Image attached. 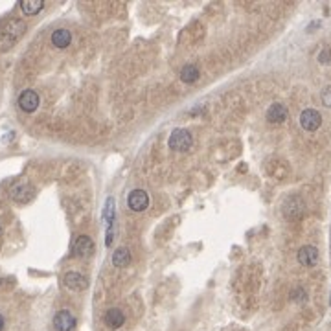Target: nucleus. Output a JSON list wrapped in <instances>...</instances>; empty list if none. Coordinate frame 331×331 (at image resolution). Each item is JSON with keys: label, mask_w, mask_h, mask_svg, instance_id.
Listing matches in <instances>:
<instances>
[{"label": "nucleus", "mask_w": 331, "mask_h": 331, "mask_svg": "<svg viewBox=\"0 0 331 331\" xmlns=\"http://www.w3.org/2000/svg\"><path fill=\"white\" fill-rule=\"evenodd\" d=\"M26 32V22L22 19H11L0 30V52H8Z\"/></svg>", "instance_id": "1"}, {"label": "nucleus", "mask_w": 331, "mask_h": 331, "mask_svg": "<svg viewBox=\"0 0 331 331\" xmlns=\"http://www.w3.org/2000/svg\"><path fill=\"white\" fill-rule=\"evenodd\" d=\"M10 195L11 199L15 201V203L19 204H26L30 203L33 197H35V188L30 184V182L22 181V182H17V184H13L10 190Z\"/></svg>", "instance_id": "2"}, {"label": "nucleus", "mask_w": 331, "mask_h": 331, "mask_svg": "<svg viewBox=\"0 0 331 331\" xmlns=\"http://www.w3.org/2000/svg\"><path fill=\"white\" fill-rule=\"evenodd\" d=\"M103 217H105V226H107V232H105V245L111 246L112 241H114V221H116V204H114V199L112 197H109L107 203H105Z\"/></svg>", "instance_id": "3"}, {"label": "nucleus", "mask_w": 331, "mask_h": 331, "mask_svg": "<svg viewBox=\"0 0 331 331\" xmlns=\"http://www.w3.org/2000/svg\"><path fill=\"white\" fill-rule=\"evenodd\" d=\"M168 144H170V149H173V151H188L193 144L192 133L186 131V129H175V131L171 133Z\"/></svg>", "instance_id": "4"}, {"label": "nucleus", "mask_w": 331, "mask_h": 331, "mask_svg": "<svg viewBox=\"0 0 331 331\" xmlns=\"http://www.w3.org/2000/svg\"><path fill=\"white\" fill-rule=\"evenodd\" d=\"M320 123H322L320 112L315 111V109H305V111L300 114V125H302L305 131H309V133L316 131V129L320 127Z\"/></svg>", "instance_id": "5"}, {"label": "nucleus", "mask_w": 331, "mask_h": 331, "mask_svg": "<svg viewBox=\"0 0 331 331\" xmlns=\"http://www.w3.org/2000/svg\"><path fill=\"white\" fill-rule=\"evenodd\" d=\"M127 204L133 212H144L149 206V195L144 190H133V192L129 193Z\"/></svg>", "instance_id": "6"}, {"label": "nucleus", "mask_w": 331, "mask_h": 331, "mask_svg": "<svg viewBox=\"0 0 331 331\" xmlns=\"http://www.w3.org/2000/svg\"><path fill=\"white\" fill-rule=\"evenodd\" d=\"M54 327L55 331H74L75 318L68 309H61L54 316Z\"/></svg>", "instance_id": "7"}, {"label": "nucleus", "mask_w": 331, "mask_h": 331, "mask_svg": "<svg viewBox=\"0 0 331 331\" xmlns=\"http://www.w3.org/2000/svg\"><path fill=\"white\" fill-rule=\"evenodd\" d=\"M39 103H41V100H39V94L35 91H32V89L24 91L21 96H19V107H21L24 112L37 111Z\"/></svg>", "instance_id": "8"}, {"label": "nucleus", "mask_w": 331, "mask_h": 331, "mask_svg": "<svg viewBox=\"0 0 331 331\" xmlns=\"http://www.w3.org/2000/svg\"><path fill=\"white\" fill-rule=\"evenodd\" d=\"M64 285L70 289V291H85L89 287V282H87V278L79 273H74V271H70V273L64 274L63 278Z\"/></svg>", "instance_id": "9"}, {"label": "nucleus", "mask_w": 331, "mask_h": 331, "mask_svg": "<svg viewBox=\"0 0 331 331\" xmlns=\"http://www.w3.org/2000/svg\"><path fill=\"white\" fill-rule=\"evenodd\" d=\"M94 252V241L89 235H79L74 241V254L79 258H89Z\"/></svg>", "instance_id": "10"}, {"label": "nucleus", "mask_w": 331, "mask_h": 331, "mask_svg": "<svg viewBox=\"0 0 331 331\" xmlns=\"http://www.w3.org/2000/svg\"><path fill=\"white\" fill-rule=\"evenodd\" d=\"M316 262H318V251H316L315 246L305 245L298 251V263L300 265H304V267H313Z\"/></svg>", "instance_id": "11"}, {"label": "nucleus", "mask_w": 331, "mask_h": 331, "mask_svg": "<svg viewBox=\"0 0 331 331\" xmlns=\"http://www.w3.org/2000/svg\"><path fill=\"white\" fill-rule=\"evenodd\" d=\"M267 120L271 123H283L287 120V107L282 103H273L267 111Z\"/></svg>", "instance_id": "12"}, {"label": "nucleus", "mask_w": 331, "mask_h": 331, "mask_svg": "<svg viewBox=\"0 0 331 331\" xmlns=\"http://www.w3.org/2000/svg\"><path fill=\"white\" fill-rule=\"evenodd\" d=\"M70 43H72V33L68 30L59 28V30H55L52 33V44H54L55 48H66Z\"/></svg>", "instance_id": "13"}, {"label": "nucleus", "mask_w": 331, "mask_h": 331, "mask_svg": "<svg viewBox=\"0 0 331 331\" xmlns=\"http://www.w3.org/2000/svg\"><path fill=\"white\" fill-rule=\"evenodd\" d=\"M283 206H285L283 210H285V214H287L289 217H300L302 212H304V204H302L300 197H289Z\"/></svg>", "instance_id": "14"}, {"label": "nucleus", "mask_w": 331, "mask_h": 331, "mask_svg": "<svg viewBox=\"0 0 331 331\" xmlns=\"http://www.w3.org/2000/svg\"><path fill=\"white\" fill-rule=\"evenodd\" d=\"M105 322H107V326L111 329H118V327L123 326V322H125V316L120 309H109L107 315H105Z\"/></svg>", "instance_id": "15"}, {"label": "nucleus", "mask_w": 331, "mask_h": 331, "mask_svg": "<svg viewBox=\"0 0 331 331\" xmlns=\"http://www.w3.org/2000/svg\"><path fill=\"white\" fill-rule=\"evenodd\" d=\"M43 8H44L43 0H22L21 2V10L24 15H37Z\"/></svg>", "instance_id": "16"}, {"label": "nucleus", "mask_w": 331, "mask_h": 331, "mask_svg": "<svg viewBox=\"0 0 331 331\" xmlns=\"http://www.w3.org/2000/svg\"><path fill=\"white\" fill-rule=\"evenodd\" d=\"M112 263H114V267H127L129 263H131V252L129 249H118L114 254H112Z\"/></svg>", "instance_id": "17"}, {"label": "nucleus", "mask_w": 331, "mask_h": 331, "mask_svg": "<svg viewBox=\"0 0 331 331\" xmlns=\"http://www.w3.org/2000/svg\"><path fill=\"white\" fill-rule=\"evenodd\" d=\"M179 77H181V81H184V83H195V81L199 79V68L197 66H193V64H186V66H182Z\"/></svg>", "instance_id": "18"}, {"label": "nucleus", "mask_w": 331, "mask_h": 331, "mask_svg": "<svg viewBox=\"0 0 331 331\" xmlns=\"http://www.w3.org/2000/svg\"><path fill=\"white\" fill-rule=\"evenodd\" d=\"M322 103L331 109V87H326V89L322 91Z\"/></svg>", "instance_id": "19"}, {"label": "nucleus", "mask_w": 331, "mask_h": 331, "mask_svg": "<svg viewBox=\"0 0 331 331\" xmlns=\"http://www.w3.org/2000/svg\"><path fill=\"white\" fill-rule=\"evenodd\" d=\"M318 61H320V63H331V48H324L320 52V55H318Z\"/></svg>", "instance_id": "20"}, {"label": "nucleus", "mask_w": 331, "mask_h": 331, "mask_svg": "<svg viewBox=\"0 0 331 331\" xmlns=\"http://www.w3.org/2000/svg\"><path fill=\"white\" fill-rule=\"evenodd\" d=\"M329 304H331V298H329Z\"/></svg>", "instance_id": "21"}]
</instances>
